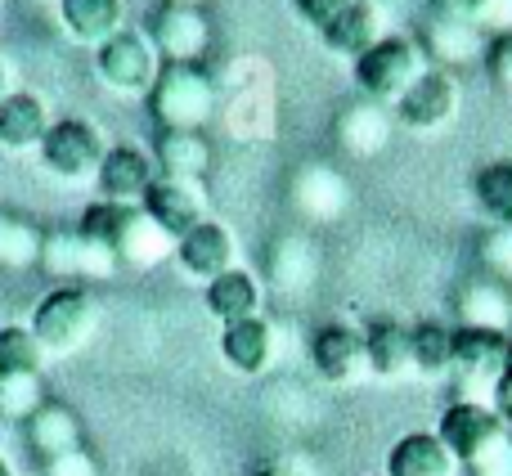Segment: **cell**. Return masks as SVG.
Segmentation results:
<instances>
[{"label":"cell","instance_id":"cell-1","mask_svg":"<svg viewBox=\"0 0 512 476\" xmlns=\"http://www.w3.org/2000/svg\"><path fill=\"white\" fill-rule=\"evenodd\" d=\"M81 234L104 243L117 256V265H131V270H153L167 256H176V238L162 234L144 207H117L99 198L81 216Z\"/></svg>","mask_w":512,"mask_h":476},{"label":"cell","instance_id":"cell-2","mask_svg":"<svg viewBox=\"0 0 512 476\" xmlns=\"http://www.w3.org/2000/svg\"><path fill=\"white\" fill-rule=\"evenodd\" d=\"M216 77L203 63H167L149 90V113L158 131H203L216 117Z\"/></svg>","mask_w":512,"mask_h":476},{"label":"cell","instance_id":"cell-3","mask_svg":"<svg viewBox=\"0 0 512 476\" xmlns=\"http://www.w3.org/2000/svg\"><path fill=\"white\" fill-rule=\"evenodd\" d=\"M427 68H432L427 50L414 36H382L373 50H364L360 59H355V86H360V95L369 99V104L396 108Z\"/></svg>","mask_w":512,"mask_h":476},{"label":"cell","instance_id":"cell-4","mask_svg":"<svg viewBox=\"0 0 512 476\" xmlns=\"http://www.w3.org/2000/svg\"><path fill=\"white\" fill-rule=\"evenodd\" d=\"M27 328L36 333V342H41L45 355H72V351H81V346L95 337L99 301L90 297L86 288H77V283L54 288V292H45V297L36 301L32 324Z\"/></svg>","mask_w":512,"mask_h":476},{"label":"cell","instance_id":"cell-5","mask_svg":"<svg viewBox=\"0 0 512 476\" xmlns=\"http://www.w3.org/2000/svg\"><path fill=\"white\" fill-rule=\"evenodd\" d=\"M162 68H167V63H162L158 45H153L149 32H140V27H122L113 41H104L95 50L99 81H104L113 95H126V99H149Z\"/></svg>","mask_w":512,"mask_h":476},{"label":"cell","instance_id":"cell-6","mask_svg":"<svg viewBox=\"0 0 512 476\" xmlns=\"http://www.w3.org/2000/svg\"><path fill=\"white\" fill-rule=\"evenodd\" d=\"M108 153V140L99 135L95 122L86 117H63V122H50L41 140V162L63 180H86L99 171Z\"/></svg>","mask_w":512,"mask_h":476},{"label":"cell","instance_id":"cell-7","mask_svg":"<svg viewBox=\"0 0 512 476\" xmlns=\"http://www.w3.org/2000/svg\"><path fill=\"white\" fill-rule=\"evenodd\" d=\"M41 270L54 274V279H72L81 288L86 279H108V274H117V256L108 252L104 243L86 238L81 230H59V234H45Z\"/></svg>","mask_w":512,"mask_h":476},{"label":"cell","instance_id":"cell-8","mask_svg":"<svg viewBox=\"0 0 512 476\" xmlns=\"http://www.w3.org/2000/svg\"><path fill=\"white\" fill-rule=\"evenodd\" d=\"M144 212H149V221L158 225L162 234L176 238V243L194 230V225L212 221L203 180H167V176H158L153 180V189H149V198H144Z\"/></svg>","mask_w":512,"mask_h":476},{"label":"cell","instance_id":"cell-9","mask_svg":"<svg viewBox=\"0 0 512 476\" xmlns=\"http://www.w3.org/2000/svg\"><path fill=\"white\" fill-rule=\"evenodd\" d=\"M504 432L508 427L499 423V414L490 405H481V400H459V405H450L441 414V427H436V436H441L445 450L459 459V468L477 463Z\"/></svg>","mask_w":512,"mask_h":476},{"label":"cell","instance_id":"cell-10","mask_svg":"<svg viewBox=\"0 0 512 476\" xmlns=\"http://www.w3.org/2000/svg\"><path fill=\"white\" fill-rule=\"evenodd\" d=\"M512 360V333H490V328H454V378L463 387L495 391L499 373Z\"/></svg>","mask_w":512,"mask_h":476},{"label":"cell","instance_id":"cell-11","mask_svg":"<svg viewBox=\"0 0 512 476\" xmlns=\"http://www.w3.org/2000/svg\"><path fill=\"white\" fill-rule=\"evenodd\" d=\"M396 117L409 131H441L459 117V81L445 68H427L396 104Z\"/></svg>","mask_w":512,"mask_h":476},{"label":"cell","instance_id":"cell-12","mask_svg":"<svg viewBox=\"0 0 512 476\" xmlns=\"http://www.w3.org/2000/svg\"><path fill=\"white\" fill-rule=\"evenodd\" d=\"M310 360L315 373L333 387H351L369 373V355H364V328L355 324H324L310 337Z\"/></svg>","mask_w":512,"mask_h":476},{"label":"cell","instance_id":"cell-13","mask_svg":"<svg viewBox=\"0 0 512 476\" xmlns=\"http://www.w3.org/2000/svg\"><path fill=\"white\" fill-rule=\"evenodd\" d=\"M95 180H99L104 203L144 207L153 180H158V167H153V158L144 149H135V144H113V149L104 153V162H99Z\"/></svg>","mask_w":512,"mask_h":476},{"label":"cell","instance_id":"cell-14","mask_svg":"<svg viewBox=\"0 0 512 476\" xmlns=\"http://www.w3.org/2000/svg\"><path fill=\"white\" fill-rule=\"evenodd\" d=\"M149 41L158 45L162 63H198L212 45V23L203 9H180V5H162L153 14Z\"/></svg>","mask_w":512,"mask_h":476},{"label":"cell","instance_id":"cell-15","mask_svg":"<svg viewBox=\"0 0 512 476\" xmlns=\"http://www.w3.org/2000/svg\"><path fill=\"white\" fill-rule=\"evenodd\" d=\"M176 261L185 265V274H194V279H203V283L221 279L225 270H234V265H239V243H234V230H230V225H221V221L194 225V230L176 243Z\"/></svg>","mask_w":512,"mask_h":476},{"label":"cell","instance_id":"cell-16","mask_svg":"<svg viewBox=\"0 0 512 476\" xmlns=\"http://www.w3.org/2000/svg\"><path fill=\"white\" fill-rule=\"evenodd\" d=\"M459 328H490V333H512V288L499 283L495 274H472L463 279L459 297Z\"/></svg>","mask_w":512,"mask_h":476},{"label":"cell","instance_id":"cell-17","mask_svg":"<svg viewBox=\"0 0 512 476\" xmlns=\"http://www.w3.org/2000/svg\"><path fill=\"white\" fill-rule=\"evenodd\" d=\"M45 131H50V108H45L41 95L9 90L0 99V149H9V153L41 149Z\"/></svg>","mask_w":512,"mask_h":476},{"label":"cell","instance_id":"cell-18","mask_svg":"<svg viewBox=\"0 0 512 476\" xmlns=\"http://www.w3.org/2000/svg\"><path fill=\"white\" fill-rule=\"evenodd\" d=\"M261 279H256L252 270H243V265H234V270H225L221 279H212L203 288V301H207V315L221 319V324H243V319H256L261 315Z\"/></svg>","mask_w":512,"mask_h":476},{"label":"cell","instance_id":"cell-19","mask_svg":"<svg viewBox=\"0 0 512 476\" xmlns=\"http://www.w3.org/2000/svg\"><path fill=\"white\" fill-rule=\"evenodd\" d=\"M59 23L77 45L99 50L126 27V5L122 0H59Z\"/></svg>","mask_w":512,"mask_h":476},{"label":"cell","instance_id":"cell-20","mask_svg":"<svg viewBox=\"0 0 512 476\" xmlns=\"http://www.w3.org/2000/svg\"><path fill=\"white\" fill-rule=\"evenodd\" d=\"M364 355L373 378H405L414 373V328L400 319H373L364 328Z\"/></svg>","mask_w":512,"mask_h":476},{"label":"cell","instance_id":"cell-21","mask_svg":"<svg viewBox=\"0 0 512 476\" xmlns=\"http://www.w3.org/2000/svg\"><path fill=\"white\" fill-rule=\"evenodd\" d=\"M382 36H387L382 32V9L373 5V0H351V5L319 32V41H324L333 54H342V59H360L364 50H373V45L382 41Z\"/></svg>","mask_w":512,"mask_h":476},{"label":"cell","instance_id":"cell-22","mask_svg":"<svg viewBox=\"0 0 512 476\" xmlns=\"http://www.w3.org/2000/svg\"><path fill=\"white\" fill-rule=\"evenodd\" d=\"M153 167L167 180H203L212 171V144L203 131H158Z\"/></svg>","mask_w":512,"mask_h":476},{"label":"cell","instance_id":"cell-23","mask_svg":"<svg viewBox=\"0 0 512 476\" xmlns=\"http://www.w3.org/2000/svg\"><path fill=\"white\" fill-rule=\"evenodd\" d=\"M387 476H459V459L436 432H409L391 445Z\"/></svg>","mask_w":512,"mask_h":476},{"label":"cell","instance_id":"cell-24","mask_svg":"<svg viewBox=\"0 0 512 476\" xmlns=\"http://www.w3.org/2000/svg\"><path fill=\"white\" fill-rule=\"evenodd\" d=\"M221 355L234 373L256 378V373H265L274 360V328L265 324L261 315L243 319V324H225L221 328Z\"/></svg>","mask_w":512,"mask_h":476},{"label":"cell","instance_id":"cell-25","mask_svg":"<svg viewBox=\"0 0 512 476\" xmlns=\"http://www.w3.org/2000/svg\"><path fill=\"white\" fill-rule=\"evenodd\" d=\"M23 427H27V445H32V454L41 463L81 450V423L68 405H50V400H45Z\"/></svg>","mask_w":512,"mask_h":476},{"label":"cell","instance_id":"cell-26","mask_svg":"<svg viewBox=\"0 0 512 476\" xmlns=\"http://www.w3.org/2000/svg\"><path fill=\"white\" fill-rule=\"evenodd\" d=\"M427 54L436 59V68H463V63L477 59L481 50V27L468 23V18H454V14H441L436 9V18L427 23Z\"/></svg>","mask_w":512,"mask_h":476},{"label":"cell","instance_id":"cell-27","mask_svg":"<svg viewBox=\"0 0 512 476\" xmlns=\"http://www.w3.org/2000/svg\"><path fill=\"white\" fill-rule=\"evenodd\" d=\"M337 140H342L346 153L369 158V153H378L382 144L391 140V117L382 113V104L360 99V104H351L342 117H337Z\"/></svg>","mask_w":512,"mask_h":476},{"label":"cell","instance_id":"cell-28","mask_svg":"<svg viewBox=\"0 0 512 476\" xmlns=\"http://www.w3.org/2000/svg\"><path fill=\"white\" fill-rule=\"evenodd\" d=\"M41 243H45L41 225L0 207V270H32V265H41Z\"/></svg>","mask_w":512,"mask_h":476},{"label":"cell","instance_id":"cell-29","mask_svg":"<svg viewBox=\"0 0 512 476\" xmlns=\"http://www.w3.org/2000/svg\"><path fill=\"white\" fill-rule=\"evenodd\" d=\"M414 373L423 378H450L454 373V328L436 324H414Z\"/></svg>","mask_w":512,"mask_h":476},{"label":"cell","instance_id":"cell-30","mask_svg":"<svg viewBox=\"0 0 512 476\" xmlns=\"http://www.w3.org/2000/svg\"><path fill=\"white\" fill-rule=\"evenodd\" d=\"M472 194L477 207L499 225H512V158L486 162V167L472 176Z\"/></svg>","mask_w":512,"mask_h":476},{"label":"cell","instance_id":"cell-31","mask_svg":"<svg viewBox=\"0 0 512 476\" xmlns=\"http://www.w3.org/2000/svg\"><path fill=\"white\" fill-rule=\"evenodd\" d=\"M45 369V351L36 342L32 328L23 324H5L0 328V378H14V373H41Z\"/></svg>","mask_w":512,"mask_h":476},{"label":"cell","instance_id":"cell-32","mask_svg":"<svg viewBox=\"0 0 512 476\" xmlns=\"http://www.w3.org/2000/svg\"><path fill=\"white\" fill-rule=\"evenodd\" d=\"M41 405H45L41 373H14V378H0V418H9V423H27Z\"/></svg>","mask_w":512,"mask_h":476},{"label":"cell","instance_id":"cell-33","mask_svg":"<svg viewBox=\"0 0 512 476\" xmlns=\"http://www.w3.org/2000/svg\"><path fill=\"white\" fill-rule=\"evenodd\" d=\"M481 252H486V274H495L499 283H508V288H512V225L486 234Z\"/></svg>","mask_w":512,"mask_h":476},{"label":"cell","instance_id":"cell-34","mask_svg":"<svg viewBox=\"0 0 512 476\" xmlns=\"http://www.w3.org/2000/svg\"><path fill=\"white\" fill-rule=\"evenodd\" d=\"M486 72H490V81H495L499 90H508V95H512V32H499L495 41H490Z\"/></svg>","mask_w":512,"mask_h":476},{"label":"cell","instance_id":"cell-35","mask_svg":"<svg viewBox=\"0 0 512 476\" xmlns=\"http://www.w3.org/2000/svg\"><path fill=\"white\" fill-rule=\"evenodd\" d=\"M472 476H512V432H504L477 463H468Z\"/></svg>","mask_w":512,"mask_h":476},{"label":"cell","instance_id":"cell-36","mask_svg":"<svg viewBox=\"0 0 512 476\" xmlns=\"http://www.w3.org/2000/svg\"><path fill=\"white\" fill-rule=\"evenodd\" d=\"M436 9L441 14H454V18H468V23L486 27L490 18L504 9V0H436Z\"/></svg>","mask_w":512,"mask_h":476},{"label":"cell","instance_id":"cell-37","mask_svg":"<svg viewBox=\"0 0 512 476\" xmlns=\"http://www.w3.org/2000/svg\"><path fill=\"white\" fill-rule=\"evenodd\" d=\"M346 5H351V0H292V9H297V14L306 18L315 32H324V27L333 23V18L342 14Z\"/></svg>","mask_w":512,"mask_h":476},{"label":"cell","instance_id":"cell-38","mask_svg":"<svg viewBox=\"0 0 512 476\" xmlns=\"http://www.w3.org/2000/svg\"><path fill=\"white\" fill-rule=\"evenodd\" d=\"M45 476H95V459H90L86 450L59 454V459L45 463Z\"/></svg>","mask_w":512,"mask_h":476},{"label":"cell","instance_id":"cell-39","mask_svg":"<svg viewBox=\"0 0 512 476\" xmlns=\"http://www.w3.org/2000/svg\"><path fill=\"white\" fill-rule=\"evenodd\" d=\"M490 409L499 414V423L512 432V360H508V369L499 373V382H495V391H490Z\"/></svg>","mask_w":512,"mask_h":476},{"label":"cell","instance_id":"cell-40","mask_svg":"<svg viewBox=\"0 0 512 476\" xmlns=\"http://www.w3.org/2000/svg\"><path fill=\"white\" fill-rule=\"evenodd\" d=\"M252 476H315V472L297 459H274V463H265V468H256Z\"/></svg>","mask_w":512,"mask_h":476},{"label":"cell","instance_id":"cell-41","mask_svg":"<svg viewBox=\"0 0 512 476\" xmlns=\"http://www.w3.org/2000/svg\"><path fill=\"white\" fill-rule=\"evenodd\" d=\"M162 5H180V9H203L207 0H162Z\"/></svg>","mask_w":512,"mask_h":476},{"label":"cell","instance_id":"cell-42","mask_svg":"<svg viewBox=\"0 0 512 476\" xmlns=\"http://www.w3.org/2000/svg\"><path fill=\"white\" fill-rule=\"evenodd\" d=\"M9 95V68H5V59H0V99Z\"/></svg>","mask_w":512,"mask_h":476},{"label":"cell","instance_id":"cell-43","mask_svg":"<svg viewBox=\"0 0 512 476\" xmlns=\"http://www.w3.org/2000/svg\"><path fill=\"white\" fill-rule=\"evenodd\" d=\"M0 476H14V468H9V459L0 454Z\"/></svg>","mask_w":512,"mask_h":476}]
</instances>
